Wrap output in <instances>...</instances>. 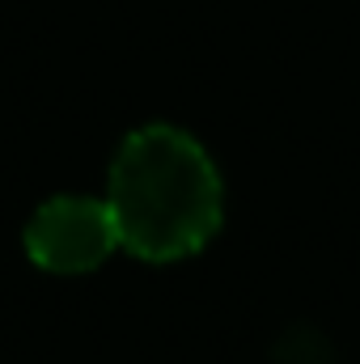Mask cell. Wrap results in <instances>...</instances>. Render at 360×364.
<instances>
[{"mask_svg":"<svg viewBox=\"0 0 360 364\" xmlns=\"http://www.w3.org/2000/svg\"><path fill=\"white\" fill-rule=\"evenodd\" d=\"M221 174L212 157L179 127H140L110 166L106 208L119 246L149 263L195 255L221 229Z\"/></svg>","mask_w":360,"mask_h":364,"instance_id":"1","label":"cell"},{"mask_svg":"<svg viewBox=\"0 0 360 364\" xmlns=\"http://www.w3.org/2000/svg\"><path fill=\"white\" fill-rule=\"evenodd\" d=\"M115 246H119V229L106 199L60 195V199H47L26 225V255L43 272L55 275L93 272L110 259Z\"/></svg>","mask_w":360,"mask_h":364,"instance_id":"2","label":"cell"}]
</instances>
